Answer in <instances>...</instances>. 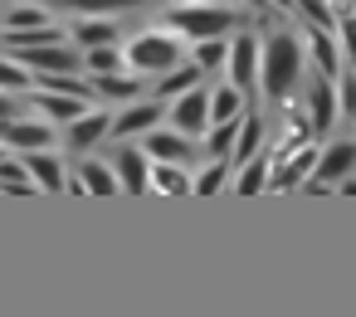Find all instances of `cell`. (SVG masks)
<instances>
[{
  "label": "cell",
  "instance_id": "cell-24",
  "mask_svg": "<svg viewBox=\"0 0 356 317\" xmlns=\"http://www.w3.org/2000/svg\"><path fill=\"white\" fill-rule=\"evenodd\" d=\"M152 186H156L161 195H186V190H195V181H191L181 166H171V161H156V171H152Z\"/></svg>",
  "mask_w": 356,
  "mask_h": 317
},
{
  "label": "cell",
  "instance_id": "cell-39",
  "mask_svg": "<svg viewBox=\"0 0 356 317\" xmlns=\"http://www.w3.org/2000/svg\"><path fill=\"white\" fill-rule=\"evenodd\" d=\"M6 152H10V147H0V161H6Z\"/></svg>",
  "mask_w": 356,
  "mask_h": 317
},
{
  "label": "cell",
  "instance_id": "cell-13",
  "mask_svg": "<svg viewBox=\"0 0 356 317\" xmlns=\"http://www.w3.org/2000/svg\"><path fill=\"white\" fill-rule=\"evenodd\" d=\"M108 132H113V117H108V113H83V117L69 122V147H74V152H88V147H93L98 137H108Z\"/></svg>",
  "mask_w": 356,
  "mask_h": 317
},
{
  "label": "cell",
  "instance_id": "cell-1",
  "mask_svg": "<svg viewBox=\"0 0 356 317\" xmlns=\"http://www.w3.org/2000/svg\"><path fill=\"white\" fill-rule=\"evenodd\" d=\"M259 74H264V98L268 103H288V93L302 79V44L293 35H273L264 44V69Z\"/></svg>",
  "mask_w": 356,
  "mask_h": 317
},
{
  "label": "cell",
  "instance_id": "cell-15",
  "mask_svg": "<svg viewBox=\"0 0 356 317\" xmlns=\"http://www.w3.org/2000/svg\"><path fill=\"white\" fill-rule=\"evenodd\" d=\"M113 40H118V25L103 20V15H83V20L74 25V44H79V49H103V44H113Z\"/></svg>",
  "mask_w": 356,
  "mask_h": 317
},
{
  "label": "cell",
  "instance_id": "cell-35",
  "mask_svg": "<svg viewBox=\"0 0 356 317\" xmlns=\"http://www.w3.org/2000/svg\"><path fill=\"white\" fill-rule=\"evenodd\" d=\"M337 30H341V49L351 54V69H356V15H341Z\"/></svg>",
  "mask_w": 356,
  "mask_h": 317
},
{
  "label": "cell",
  "instance_id": "cell-9",
  "mask_svg": "<svg viewBox=\"0 0 356 317\" xmlns=\"http://www.w3.org/2000/svg\"><path fill=\"white\" fill-rule=\"evenodd\" d=\"M108 166L118 171L122 190H137V195H142V190L152 186V171H147V152H142V147H118Z\"/></svg>",
  "mask_w": 356,
  "mask_h": 317
},
{
  "label": "cell",
  "instance_id": "cell-31",
  "mask_svg": "<svg viewBox=\"0 0 356 317\" xmlns=\"http://www.w3.org/2000/svg\"><path fill=\"white\" fill-rule=\"evenodd\" d=\"M6 25H10V30H40V25H49V15H44V10H35V6H15Z\"/></svg>",
  "mask_w": 356,
  "mask_h": 317
},
{
  "label": "cell",
  "instance_id": "cell-16",
  "mask_svg": "<svg viewBox=\"0 0 356 317\" xmlns=\"http://www.w3.org/2000/svg\"><path fill=\"white\" fill-rule=\"evenodd\" d=\"M35 108H40V113H49L54 122H74V117H83V113H88V103H83V98L49 93V88H40V93H35Z\"/></svg>",
  "mask_w": 356,
  "mask_h": 317
},
{
  "label": "cell",
  "instance_id": "cell-29",
  "mask_svg": "<svg viewBox=\"0 0 356 317\" xmlns=\"http://www.w3.org/2000/svg\"><path fill=\"white\" fill-rule=\"evenodd\" d=\"M225 59H229V44L225 40H200V49H195V64L210 74V69H225Z\"/></svg>",
  "mask_w": 356,
  "mask_h": 317
},
{
  "label": "cell",
  "instance_id": "cell-36",
  "mask_svg": "<svg viewBox=\"0 0 356 317\" xmlns=\"http://www.w3.org/2000/svg\"><path fill=\"white\" fill-rule=\"evenodd\" d=\"M6 117H20V103H15V93H0V122Z\"/></svg>",
  "mask_w": 356,
  "mask_h": 317
},
{
  "label": "cell",
  "instance_id": "cell-22",
  "mask_svg": "<svg viewBox=\"0 0 356 317\" xmlns=\"http://www.w3.org/2000/svg\"><path fill=\"white\" fill-rule=\"evenodd\" d=\"M268 181H273V161H268V152H259L254 161L239 166V195H259Z\"/></svg>",
  "mask_w": 356,
  "mask_h": 317
},
{
  "label": "cell",
  "instance_id": "cell-11",
  "mask_svg": "<svg viewBox=\"0 0 356 317\" xmlns=\"http://www.w3.org/2000/svg\"><path fill=\"white\" fill-rule=\"evenodd\" d=\"M161 122V103H132L127 113L113 117V137H137V132H156Z\"/></svg>",
  "mask_w": 356,
  "mask_h": 317
},
{
  "label": "cell",
  "instance_id": "cell-34",
  "mask_svg": "<svg viewBox=\"0 0 356 317\" xmlns=\"http://www.w3.org/2000/svg\"><path fill=\"white\" fill-rule=\"evenodd\" d=\"M337 113H351L356 117V69L341 74V98H337Z\"/></svg>",
  "mask_w": 356,
  "mask_h": 317
},
{
  "label": "cell",
  "instance_id": "cell-33",
  "mask_svg": "<svg viewBox=\"0 0 356 317\" xmlns=\"http://www.w3.org/2000/svg\"><path fill=\"white\" fill-rule=\"evenodd\" d=\"M10 186H30V166L25 161H0V190H10Z\"/></svg>",
  "mask_w": 356,
  "mask_h": 317
},
{
  "label": "cell",
  "instance_id": "cell-37",
  "mask_svg": "<svg viewBox=\"0 0 356 317\" xmlns=\"http://www.w3.org/2000/svg\"><path fill=\"white\" fill-rule=\"evenodd\" d=\"M195 6H229V0H195Z\"/></svg>",
  "mask_w": 356,
  "mask_h": 317
},
{
  "label": "cell",
  "instance_id": "cell-20",
  "mask_svg": "<svg viewBox=\"0 0 356 317\" xmlns=\"http://www.w3.org/2000/svg\"><path fill=\"white\" fill-rule=\"evenodd\" d=\"M200 79H205V69H200V64L191 59L186 69L176 64L171 74H161V79H156V93H161V98H181V93H191V88H200Z\"/></svg>",
  "mask_w": 356,
  "mask_h": 317
},
{
  "label": "cell",
  "instance_id": "cell-14",
  "mask_svg": "<svg viewBox=\"0 0 356 317\" xmlns=\"http://www.w3.org/2000/svg\"><path fill=\"white\" fill-rule=\"evenodd\" d=\"M239 117H244V88L220 83V88L210 93V127H220V122H239Z\"/></svg>",
  "mask_w": 356,
  "mask_h": 317
},
{
  "label": "cell",
  "instance_id": "cell-23",
  "mask_svg": "<svg viewBox=\"0 0 356 317\" xmlns=\"http://www.w3.org/2000/svg\"><path fill=\"white\" fill-rule=\"evenodd\" d=\"M79 186H83V190H93V195H113V190H122L118 171H113V166H103V161H88V166H83V176H79Z\"/></svg>",
  "mask_w": 356,
  "mask_h": 317
},
{
  "label": "cell",
  "instance_id": "cell-27",
  "mask_svg": "<svg viewBox=\"0 0 356 317\" xmlns=\"http://www.w3.org/2000/svg\"><path fill=\"white\" fill-rule=\"evenodd\" d=\"M59 6H69L79 15H113V10H132L137 0H59Z\"/></svg>",
  "mask_w": 356,
  "mask_h": 317
},
{
  "label": "cell",
  "instance_id": "cell-8",
  "mask_svg": "<svg viewBox=\"0 0 356 317\" xmlns=\"http://www.w3.org/2000/svg\"><path fill=\"white\" fill-rule=\"evenodd\" d=\"M254 79H259V40H254V35H239V40L229 44V83L249 93Z\"/></svg>",
  "mask_w": 356,
  "mask_h": 317
},
{
  "label": "cell",
  "instance_id": "cell-21",
  "mask_svg": "<svg viewBox=\"0 0 356 317\" xmlns=\"http://www.w3.org/2000/svg\"><path fill=\"white\" fill-rule=\"evenodd\" d=\"M93 93H98V98L132 103V98L142 93V79H132V74H93Z\"/></svg>",
  "mask_w": 356,
  "mask_h": 317
},
{
  "label": "cell",
  "instance_id": "cell-19",
  "mask_svg": "<svg viewBox=\"0 0 356 317\" xmlns=\"http://www.w3.org/2000/svg\"><path fill=\"white\" fill-rule=\"evenodd\" d=\"M307 49H312V59H317V69H322V79H341V54H337V44H332V35L327 30H307Z\"/></svg>",
  "mask_w": 356,
  "mask_h": 317
},
{
  "label": "cell",
  "instance_id": "cell-38",
  "mask_svg": "<svg viewBox=\"0 0 356 317\" xmlns=\"http://www.w3.org/2000/svg\"><path fill=\"white\" fill-rule=\"evenodd\" d=\"M249 6H259V10H264V0H249Z\"/></svg>",
  "mask_w": 356,
  "mask_h": 317
},
{
  "label": "cell",
  "instance_id": "cell-3",
  "mask_svg": "<svg viewBox=\"0 0 356 317\" xmlns=\"http://www.w3.org/2000/svg\"><path fill=\"white\" fill-rule=\"evenodd\" d=\"M181 40L176 35H137L132 44H127V64H132V74H171L176 64H181Z\"/></svg>",
  "mask_w": 356,
  "mask_h": 317
},
{
  "label": "cell",
  "instance_id": "cell-17",
  "mask_svg": "<svg viewBox=\"0 0 356 317\" xmlns=\"http://www.w3.org/2000/svg\"><path fill=\"white\" fill-rule=\"evenodd\" d=\"M307 108H312V132H327L332 127V117H337V98H332V79H317L312 88H307Z\"/></svg>",
  "mask_w": 356,
  "mask_h": 317
},
{
  "label": "cell",
  "instance_id": "cell-5",
  "mask_svg": "<svg viewBox=\"0 0 356 317\" xmlns=\"http://www.w3.org/2000/svg\"><path fill=\"white\" fill-rule=\"evenodd\" d=\"M25 69H35V74H74L79 64H83V54H74V49H64V44H35V49H10Z\"/></svg>",
  "mask_w": 356,
  "mask_h": 317
},
{
  "label": "cell",
  "instance_id": "cell-18",
  "mask_svg": "<svg viewBox=\"0 0 356 317\" xmlns=\"http://www.w3.org/2000/svg\"><path fill=\"white\" fill-rule=\"evenodd\" d=\"M25 166H30V181H35L40 190H64V166H59V156H49V152H25Z\"/></svg>",
  "mask_w": 356,
  "mask_h": 317
},
{
  "label": "cell",
  "instance_id": "cell-25",
  "mask_svg": "<svg viewBox=\"0 0 356 317\" xmlns=\"http://www.w3.org/2000/svg\"><path fill=\"white\" fill-rule=\"evenodd\" d=\"M234 137H239V122H220V127H210V132H205V156H210V161H229Z\"/></svg>",
  "mask_w": 356,
  "mask_h": 317
},
{
  "label": "cell",
  "instance_id": "cell-7",
  "mask_svg": "<svg viewBox=\"0 0 356 317\" xmlns=\"http://www.w3.org/2000/svg\"><path fill=\"white\" fill-rule=\"evenodd\" d=\"M346 176H356V142H337V147L317 152V171H312V181H322V186H341Z\"/></svg>",
  "mask_w": 356,
  "mask_h": 317
},
{
  "label": "cell",
  "instance_id": "cell-28",
  "mask_svg": "<svg viewBox=\"0 0 356 317\" xmlns=\"http://www.w3.org/2000/svg\"><path fill=\"white\" fill-rule=\"evenodd\" d=\"M118 64H122V54H118L113 44H103V49H83V69H88V74H118Z\"/></svg>",
  "mask_w": 356,
  "mask_h": 317
},
{
  "label": "cell",
  "instance_id": "cell-32",
  "mask_svg": "<svg viewBox=\"0 0 356 317\" xmlns=\"http://www.w3.org/2000/svg\"><path fill=\"white\" fill-rule=\"evenodd\" d=\"M30 88V74L20 69V64H6L0 59V93H25Z\"/></svg>",
  "mask_w": 356,
  "mask_h": 317
},
{
  "label": "cell",
  "instance_id": "cell-12",
  "mask_svg": "<svg viewBox=\"0 0 356 317\" xmlns=\"http://www.w3.org/2000/svg\"><path fill=\"white\" fill-rule=\"evenodd\" d=\"M259 152H264V117H259V113H244V117H239V137H234L229 161L244 166V161H254Z\"/></svg>",
  "mask_w": 356,
  "mask_h": 317
},
{
  "label": "cell",
  "instance_id": "cell-10",
  "mask_svg": "<svg viewBox=\"0 0 356 317\" xmlns=\"http://www.w3.org/2000/svg\"><path fill=\"white\" fill-rule=\"evenodd\" d=\"M152 161H171V166H186L191 161V137H181L176 127L171 132H147V147H142Z\"/></svg>",
  "mask_w": 356,
  "mask_h": 317
},
{
  "label": "cell",
  "instance_id": "cell-2",
  "mask_svg": "<svg viewBox=\"0 0 356 317\" xmlns=\"http://www.w3.org/2000/svg\"><path fill=\"white\" fill-rule=\"evenodd\" d=\"M166 25L200 44V40H225V35L239 25V15H234L229 6H195V0H191V6H176V10L166 15Z\"/></svg>",
  "mask_w": 356,
  "mask_h": 317
},
{
  "label": "cell",
  "instance_id": "cell-4",
  "mask_svg": "<svg viewBox=\"0 0 356 317\" xmlns=\"http://www.w3.org/2000/svg\"><path fill=\"white\" fill-rule=\"evenodd\" d=\"M171 127L181 132V137H205L210 132V93H200V88H191V93H181V98H171Z\"/></svg>",
  "mask_w": 356,
  "mask_h": 317
},
{
  "label": "cell",
  "instance_id": "cell-30",
  "mask_svg": "<svg viewBox=\"0 0 356 317\" xmlns=\"http://www.w3.org/2000/svg\"><path fill=\"white\" fill-rule=\"evenodd\" d=\"M225 176H229V161H210V166L200 171V181H195V195H215V190L225 186Z\"/></svg>",
  "mask_w": 356,
  "mask_h": 317
},
{
  "label": "cell",
  "instance_id": "cell-6",
  "mask_svg": "<svg viewBox=\"0 0 356 317\" xmlns=\"http://www.w3.org/2000/svg\"><path fill=\"white\" fill-rule=\"evenodd\" d=\"M54 142V132L44 122H25V117H6L0 122V147H10V152H44Z\"/></svg>",
  "mask_w": 356,
  "mask_h": 317
},
{
  "label": "cell",
  "instance_id": "cell-26",
  "mask_svg": "<svg viewBox=\"0 0 356 317\" xmlns=\"http://www.w3.org/2000/svg\"><path fill=\"white\" fill-rule=\"evenodd\" d=\"M64 40V30L59 25H40V30H10L6 35V44L10 49H35V44H59Z\"/></svg>",
  "mask_w": 356,
  "mask_h": 317
}]
</instances>
